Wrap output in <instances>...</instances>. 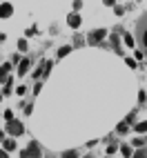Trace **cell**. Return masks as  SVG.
I'll list each match as a JSON object with an SVG mask.
<instances>
[{"label":"cell","instance_id":"1","mask_svg":"<svg viewBox=\"0 0 147 158\" xmlns=\"http://www.w3.org/2000/svg\"><path fill=\"white\" fill-rule=\"evenodd\" d=\"M136 36H138L141 45H143L145 54H147V14H145V16L138 20V25H136Z\"/></svg>","mask_w":147,"mask_h":158},{"label":"cell","instance_id":"2","mask_svg":"<svg viewBox=\"0 0 147 158\" xmlns=\"http://www.w3.org/2000/svg\"><path fill=\"white\" fill-rule=\"evenodd\" d=\"M105 36H107V31H105V29H94L91 34L87 36V40H89L91 45H96V43H100V40H103Z\"/></svg>","mask_w":147,"mask_h":158},{"label":"cell","instance_id":"3","mask_svg":"<svg viewBox=\"0 0 147 158\" xmlns=\"http://www.w3.org/2000/svg\"><path fill=\"white\" fill-rule=\"evenodd\" d=\"M7 131L11 134V136H18V134H23V131H25V127H23V123L11 120V123H7Z\"/></svg>","mask_w":147,"mask_h":158},{"label":"cell","instance_id":"4","mask_svg":"<svg viewBox=\"0 0 147 158\" xmlns=\"http://www.w3.org/2000/svg\"><path fill=\"white\" fill-rule=\"evenodd\" d=\"M38 156H40V147H38V143H31L29 149L23 152V158H38Z\"/></svg>","mask_w":147,"mask_h":158},{"label":"cell","instance_id":"5","mask_svg":"<svg viewBox=\"0 0 147 158\" xmlns=\"http://www.w3.org/2000/svg\"><path fill=\"white\" fill-rule=\"evenodd\" d=\"M11 14H14V7L9 5V2H2V5H0V18H9Z\"/></svg>","mask_w":147,"mask_h":158},{"label":"cell","instance_id":"6","mask_svg":"<svg viewBox=\"0 0 147 158\" xmlns=\"http://www.w3.org/2000/svg\"><path fill=\"white\" fill-rule=\"evenodd\" d=\"M67 23H69V27H74V29L80 27V16H78V14H69V16H67Z\"/></svg>","mask_w":147,"mask_h":158},{"label":"cell","instance_id":"7","mask_svg":"<svg viewBox=\"0 0 147 158\" xmlns=\"http://www.w3.org/2000/svg\"><path fill=\"white\" fill-rule=\"evenodd\" d=\"M9 67H11V65H2V67H0V82L9 80V78H7V73H9Z\"/></svg>","mask_w":147,"mask_h":158},{"label":"cell","instance_id":"8","mask_svg":"<svg viewBox=\"0 0 147 158\" xmlns=\"http://www.w3.org/2000/svg\"><path fill=\"white\" fill-rule=\"evenodd\" d=\"M14 149H16L14 138H7V140H5V152H14Z\"/></svg>","mask_w":147,"mask_h":158},{"label":"cell","instance_id":"9","mask_svg":"<svg viewBox=\"0 0 147 158\" xmlns=\"http://www.w3.org/2000/svg\"><path fill=\"white\" fill-rule=\"evenodd\" d=\"M27 69H29V60L25 58L23 62H20V67H18V71H20V76H25V71H27Z\"/></svg>","mask_w":147,"mask_h":158},{"label":"cell","instance_id":"10","mask_svg":"<svg viewBox=\"0 0 147 158\" xmlns=\"http://www.w3.org/2000/svg\"><path fill=\"white\" fill-rule=\"evenodd\" d=\"M134 158H147V147H143V149H138L134 154Z\"/></svg>","mask_w":147,"mask_h":158},{"label":"cell","instance_id":"11","mask_svg":"<svg viewBox=\"0 0 147 158\" xmlns=\"http://www.w3.org/2000/svg\"><path fill=\"white\" fill-rule=\"evenodd\" d=\"M76 156H78V152H76V149H69V152L62 154V158H76Z\"/></svg>","mask_w":147,"mask_h":158},{"label":"cell","instance_id":"12","mask_svg":"<svg viewBox=\"0 0 147 158\" xmlns=\"http://www.w3.org/2000/svg\"><path fill=\"white\" fill-rule=\"evenodd\" d=\"M116 129H118V134H127V123H120Z\"/></svg>","mask_w":147,"mask_h":158},{"label":"cell","instance_id":"13","mask_svg":"<svg viewBox=\"0 0 147 158\" xmlns=\"http://www.w3.org/2000/svg\"><path fill=\"white\" fill-rule=\"evenodd\" d=\"M120 152H123V156H132V149H129V145H123V147H120Z\"/></svg>","mask_w":147,"mask_h":158},{"label":"cell","instance_id":"14","mask_svg":"<svg viewBox=\"0 0 147 158\" xmlns=\"http://www.w3.org/2000/svg\"><path fill=\"white\" fill-rule=\"evenodd\" d=\"M136 131H147V120H145V123H138V125H136Z\"/></svg>","mask_w":147,"mask_h":158},{"label":"cell","instance_id":"15","mask_svg":"<svg viewBox=\"0 0 147 158\" xmlns=\"http://www.w3.org/2000/svg\"><path fill=\"white\" fill-rule=\"evenodd\" d=\"M69 49H71V47H60V49H58V56H67Z\"/></svg>","mask_w":147,"mask_h":158},{"label":"cell","instance_id":"16","mask_svg":"<svg viewBox=\"0 0 147 158\" xmlns=\"http://www.w3.org/2000/svg\"><path fill=\"white\" fill-rule=\"evenodd\" d=\"M5 120H7V123H11V120H14V111H9V109H7V111H5Z\"/></svg>","mask_w":147,"mask_h":158},{"label":"cell","instance_id":"17","mask_svg":"<svg viewBox=\"0 0 147 158\" xmlns=\"http://www.w3.org/2000/svg\"><path fill=\"white\" fill-rule=\"evenodd\" d=\"M125 43H127L129 47H134V38H132V34H125Z\"/></svg>","mask_w":147,"mask_h":158},{"label":"cell","instance_id":"18","mask_svg":"<svg viewBox=\"0 0 147 158\" xmlns=\"http://www.w3.org/2000/svg\"><path fill=\"white\" fill-rule=\"evenodd\" d=\"M9 91H11V80H7V85H5V91H2V94H9Z\"/></svg>","mask_w":147,"mask_h":158},{"label":"cell","instance_id":"19","mask_svg":"<svg viewBox=\"0 0 147 158\" xmlns=\"http://www.w3.org/2000/svg\"><path fill=\"white\" fill-rule=\"evenodd\" d=\"M116 147H118V145H109V147H107V154H114V152H116Z\"/></svg>","mask_w":147,"mask_h":158},{"label":"cell","instance_id":"20","mask_svg":"<svg viewBox=\"0 0 147 158\" xmlns=\"http://www.w3.org/2000/svg\"><path fill=\"white\" fill-rule=\"evenodd\" d=\"M0 140H2V131H0Z\"/></svg>","mask_w":147,"mask_h":158},{"label":"cell","instance_id":"21","mask_svg":"<svg viewBox=\"0 0 147 158\" xmlns=\"http://www.w3.org/2000/svg\"><path fill=\"white\" fill-rule=\"evenodd\" d=\"M85 158H94V156H85Z\"/></svg>","mask_w":147,"mask_h":158},{"label":"cell","instance_id":"22","mask_svg":"<svg viewBox=\"0 0 147 158\" xmlns=\"http://www.w3.org/2000/svg\"><path fill=\"white\" fill-rule=\"evenodd\" d=\"M0 98H2V94H0Z\"/></svg>","mask_w":147,"mask_h":158}]
</instances>
